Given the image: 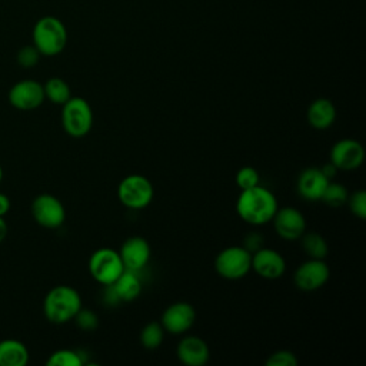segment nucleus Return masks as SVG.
Returning a JSON list of instances; mask_svg holds the SVG:
<instances>
[{
    "instance_id": "9d476101",
    "label": "nucleus",
    "mask_w": 366,
    "mask_h": 366,
    "mask_svg": "<svg viewBox=\"0 0 366 366\" xmlns=\"http://www.w3.org/2000/svg\"><path fill=\"white\" fill-rule=\"evenodd\" d=\"M43 84L33 79H24L11 86L9 102L19 110H34L44 102Z\"/></svg>"
},
{
    "instance_id": "0eeeda50",
    "label": "nucleus",
    "mask_w": 366,
    "mask_h": 366,
    "mask_svg": "<svg viewBox=\"0 0 366 366\" xmlns=\"http://www.w3.org/2000/svg\"><path fill=\"white\" fill-rule=\"evenodd\" d=\"M124 270L122 257L112 247H100L89 259V272L100 285L113 283Z\"/></svg>"
},
{
    "instance_id": "2f4dec72",
    "label": "nucleus",
    "mask_w": 366,
    "mask_h": 366,
    "mask_svg": "<svg viewBox=\"0 0 366 366\" xmlns=\"http://www.w3.org/2000/svg\"><path fill=\"white\" fill-rule=\"evenodd\" d=\"M10 210V200L6 194L0 193V216H4Z\"/></svg>"
},
{
    "instance_id": "cd10ccee",
    "label": "nucleus",
    "mask_w": 366,
    "mask_h": 366,
    "mask_svg": "<svg viewBox=\"0 0 366 366\" xmlns=\"http://www.w3.org/2000/svg\"><path fill=\"white\" fill-rule=\"evenodd\" d=\"M40 51L34 47V44H30V46H23L17 54H16V60L19 63V66L24 67V69H30V67H34L39 60H40Z\"/></svg>"
},
{
    "instance_id": "20e7f679",
    "label": "nucleus",
    "mask_w": 366,
    "mask_h": 366,
    "mask_svg": "<svg viewBox=\"0 0 366 366\" xmlns=\"http://www.w3.org/2000/svg\"><path fill=\"white\" fill-rule=\"evenodd\" d=\"M61 124L71 137L86 136L93 126V110L83 97H70L61 109Z\"/></svg>"
},
{
    "instance_id": "f03ea898",
    "label": "nucleus",
    "mask_w": 366,
    "mask_h": 366,
    "mask_svg": "<svg viewBox=\"0 0 366 366\" xmlns=\"http://www.w3.org/2000/svg\"><path fill=\"white\" fill-rule=\"evenodd\" d=\"M81 309L80 293L67 285H59L49 290L43 300V312L49 322L63 325L74 319Z\"/></svg>"
},
{
    "instance_id": "72a5a7b5",
    "label": "nucleus",
    "mask_w": 366,
    "mask_h": 366,
    "mask_svg": "<svg viewBox=\"0 0 366 366\" xmlns=\"http://www.w3.org/2000/svg\"><path fill=\"white\" fill-rule=\"evenodd\" d=\"M7 232H9V226H7L6 220L3 219V216H0V243L6 239Z\"/></svg>"
},
{
    "instance_id": "f257e3e1",
    "label": "nucleus",
    "mask_w": 366,
    "mask_h": 366,
    "mask_svg": "<svg viewBox=\"0 0 366 366\" xmlns=\"http://www.w3.org/2000/svg\"><path fill=\"white\" fill-rule=\"evenodd\" d=\"M277 209L276 196L260 184L242 190L236 202L239 217L252 226H262L272 222Z\"/></svg>"
},
{
    "instance_id": "1a4fd4ad",
    "label": "nucleus",
    "mask_w": 366,
    "mask_h": 366,
    "mask_svg": "<svg viewBox=\"0 0 366 366\" xmlns=\"http://www.w3.org/2000/svg\"><path fill=\"white\" fill-rule=\"evenodd\" d=\"M330 276V269L325 259H307L293 273L295 286L303 292L320 289Z\"/></svg>"
},
{
    "instance_id": "393cba45",
    "label": "nucleus",
    "mask_w": 366,
    "mask_h": 366,
    "mask_svg": "<svg viewBox=\"0 0 366 366\" xmlns=\"http://www.w3.org/2000/svg\"><path fill=\"white\" fill-rule=\"evenodd\" d=\"M47 366H81L83 359L79 352L71 349H59L47 359Z\"/></svg>"
},
{
    "instance_id": "2eb2a0df",
    "label": "nucleus",
    "mask_w": 366,
    "mask_h": 366,
    "mask_svg": "<svg viewBox=\"0 0 366 366\" xmlns=\"http://www.w3.org/2000/svg\"><path fill=\"white\" fill-rule=\"evenodd\" d=\"M119 254L122 257L124 269L142 272L150 260L152 249L144 237L133 236L124 240L119 250Z\"/></svg>"
},
{
    "instance_id": "473e14b6",
    "label": "nucleus",
    "mask_w": 366,
    "mask_h": 366,
    "mask_svg": "<svg viewBox=\"0 0 366 366\" xmlns=\"http://www.w3.org/2000/svg\"><path fill=\"white\" fill-rule=\"evenodd\" d=\"M320 170L323 172V174H325V176H326L329 180H330V179H332V177L336 174V172H337V169H336V167H335V166H333L330 162H329L327 164L322 166V167H320Z\"/></svg>"
},
{
    "instance_id": "4be33fe9",
    "label": "nucleus",
    "mask_w": 366,
    "mask_h": 366,
    "mask_svg": "<svg viewBox=\"0 0 366 366\" xmlns=\"http://www.w3.org/2000/svg\"><path fill=\"white\" fill-rule=\"evenodd\" d=\"M43 90H44V97L54 104L63 106L71 97L70 86L67 84L66 80L60 77H50L43 84Z\"/></svg>"
},
{
    "instance_id": "5701e85b",
    "label": "nucleus",
    "mask_w": 366,
    "mask_h": 366,
    "mask_svg": "<svg viewBox=\"0 0 366 366\" xmlns=\"http://www.w3.org/2000/svg\"><path fill=\"white\" fill-rule=\"evenodd\" d=\"M164 333L166 332L160 325V322H156V320L149 322L147 325H144V327L140 332V343L144 349H149V350L157 349L164 339Z\"/></svg>"
},
{
    "instance_id": "f8f14e48",
    "label": "nucleus",
    "mask_w": 366,
    "mask_h": 366,
    "mask_svg": "<svg viewBox=\"0 0 366 366\" xmlns=\"http://www.w3.org/2000/svg\"><path fill=\"white\" fill-rule=\"evenodd\" d=\"M196 322V310L187 302H176L169 305L160 319L164 332L172 335H183Z\"/></svg>"
},
{
    "instance_id": "6ab92c4d",
    "label": "nucleus",
    "mask_w": 366,
    "mask_h": 366,
    "mask_svg": "<svg viewBox=\"0 0 366 366\" xmlns=\"http://www.w3.org/2000/svg\"><path fill=\"white\" fill-rule=\"evenodd\" d=\"M139 273L140 272L124 269L123 273L110 283L120 302H132L142 293V279Z\"/></svg>"
},
{
    "instance_id": "c756f323",
    "label": "nucleus",
    "mask_w": 366,
    "mask_h": 366,
    "mask_svg": "<svg viewBox=\"0 0 366 366\" xmlns=\"http://www.w3.org/2000/svg\"><path fill=\"white\" fill-rule=\"evenodd\" d=\"M297 362L293 352L283 349L272 353L266 360V366H296Z\"/></svg>"
},
{
    "instance_id": "4468645a",
    "label": "nucleus",
    "mask_w": 366,
    "mask_h": 366,
    "mask_svg": "<svg viewBox=\"0 0 366 366\" xmlns=\"http://www.w3.org/2000/svg\"><path fill=\"white\" fill-rule=\"evenodd\" d=\"M252 269L260 277L274 280L285 274L286 260L277 250L263 246L252 253Z\"/></svg>"
},
{
    "instance_id": "39448f33",
    "label": "nucleus",
    "mask_w": 366,
    "mask_h": 366,
    "mask_svg": "<svg viewBox=\"0 0 366 366\" xmlns=\"http://www.w3.org/2000/svg\"><path fill=\"white\" fill-rule=\"evenodd\" d=\"M154 196L152 182L143 174H129L120 180L117 186V197L120 203L132 210L147 207Z\"/></svg>"
},
{
    "instance_id": "7ed1b4c3",
    "label": "nucleus",
    "mask_w": 366,
    "mask_h": 366,
    "mask_svg": "<svg viewBox=\"0 0 366 366\" xmlns=\"http://www.w3.org/2000/svg\"><path fill=\"white\" fill-rule=\"evenodd\" d=\"M33 44L41 56H57L67 44V29L64 23L54 16L40 17L33 27Z\"/></svg>"
},
{
    "instance_id": "a211bd4d",
    "label": "nucleus",
    "mask_w": 366,
    "mask_h": 366,
    "mask_svg": "<svg viewBox=\"0 0 366 366\" xmlns=\"http://www.w3.org/2000/svg\"><path fill=\"white\" fill-rule=\"evenodd\" d=\"M336 120V107L332 100L319 97L307 107V122L316 130L329 129Z\"/></svg>"
},
{
    "instance_id": "f3484780",
    "label": "nucleus",
    "mask_w": 366,
    "mask_h": 366,
    "mask_svg": "<svg viewBox=\"0 0 366 366\" xmlns=\"http://www.w3.org/2000/svg\"><path fill=\"white\" fill-rule=\"evenodd\" d=\"M327 183L329 179L323 174L320 167H306L297 177V192L305 200L316 202L322 199Z\"/></svg>"
},
{
    "instance_id": "dca6fc26",
    "label": "nucleus",
    "mask_w": 366,
    "mask_h": 366,
    "mask_svg": "<svg viewBox=\"0 0 366 366\" xmlns=\"http://www.w3.org/2000/svg\"><path fill=\"white\" fill-rule=\"evenodd\" d=\"M177 359L186 366H203L209 362L210 349L199 336H184L176 347Z\"/></svg>"
},
{
    "instance_id": "aec40b11",
    "label": "nucleus",
    "mask_w": 366,
    "mask_h": 366,
    "mask_svg": "<svg viewBox=\"0 0 366 366\" xmlns=\"http://www.w3.org/2000/svg\"><path fill=\"white\" fill-rule=\"evenodd\" d=\"M29 362L26 345L16 339L0 342V366H24Z\"/></svg>"
},
{
    "instance_id": "423d86ee",
    "label": "nucleus",
    "mask_w": 366,
    "mask_h": 366,
    "mask_svg": "<svg viewBox=\"0 0 366 366\" xmlns=\"http://www.w3.org/2000/svg\"><path fill=\"white\" fill-rule=\"evenodd\" d=\"M214 269L223 279H242L252 269V253L243 246H229L216 256Z\"/></svg>"
},
{
    "instance_id": "b1692460",
    "label": "nucleus",
    "mask_w": 366,
    "mask_h": 366,
    "mask_svg": "<svg viewBox=\"0 0 366 366\" xmlns=\"http://www.w3.org/2000/svg\"><path fill=\"white\" fill-rule=\"evenodd\" d=\"M347 197H349V192L343 184L329 180L320 200L330 207H340L346 204Z\"/></svg>"
},
{
    "instance_id": "6e6552de",
    "label": "nucleus",
    "mask_w": 366,
    "mask_h": 366,
    "mask_svg": "<svg viewBox=\"0 0 366 366\" xmlns=\"http://www.w3.org/2000/svg\"><path fill=\"white\" fill-rule=\"evenodd\" d=\"M33 219L46 229H57L66 220L63 203L50 193L39 194L31 203Z\"/></svg>"
},
{
    "instance_id": "7c9ffc66",
    "label": "nucleus",
    "mask_w": 366,
    "mask_h": 366,
    "mask_svg": "<svg viewBox=\"0 0 366 366\" xmlns=\"http://www.w3.org/2000/svg\"><path fill=\"white\" fill-rule=\"evenodd\" d=\"M247 252L254 253L256 250H259L260 247H263V236L257 232H252L246 236L244 239V246H243Z\"/></svg>"
},
{
    "instance_id": "412c9836",
    "label": "nucleus",
    "mask_w": 366,
    "mask_h": 366,
    "mask_svg": "<svg viewBox=\"0 0 366 366\" xmlns=\"http://www.w3.org/2000/svg\"><path fill=\"white\" fill-rule=\"evenodd\" d=\"M302 249L306 253L309 259H325L329 252V246L326 239L316 233V232H309L302 234Z\"/></svg>"
},
{
    "instance_id": "f704fd0d",
    "label": "nucleus",
    "mask_w": 366,
    "mask_h": 366,
    "mask_svg": "<svg viewBox=\"0 0 366 366\" xmlns=\"http://www.w3.org/2000/svg\"><path fill=\"white\" fill-rule=\"evenodd\" d=\"M1 179H3V170H1V166H0V182H1Z\"/></svg>"
},
{
    "instance_id": "bb28decb",
    "label": "nucleus",
    "mask_w": 366,
    "mask_h": 366,
    "mask_svg": "<svg viewBox=\"0 0 366 366\" xmlns=\"http://www.w3.org/2000/svg\"><path fill=\"white\" fill-rule=\"evenodd\" d=\"M347 206L353 216H356L360 220L366 219V192L365 190H356L347 197Z\"/></svg>"
},
{
    "instance_id": "c85d7f7f",
    "label": "nucleus",
    "mask_w": 366,
    "mask_h": 366,
    "mask_svg": "<svg viewBox=\"0 0 366 366\" xmlns=\"http://www.w3.org/2000/svg\"><path fill=\"white\" fill-rule=\"evenodd\" d=\"M73 320H76V325L80 329L87 330V332H92V330H94L99 326L97 315L94 312H92L89 309H83V307L77 312V315L74 316Z\"/></svg>"
},
{
    "instance_id": "a878e982",
    "label": "nucleus",
    "mask_w": 366,
    "mask_h": 366,
    "mask_svg": "<svg viewBox=\"0 0 366 366\" xmlns=\"http://www.w3.org/2000/svg\"><path fill=\"white\" fill-rule=\"evenodd\" d=\"M259 173L254 167L252 166H244V167H240L236 173V184L240 190H246V189H250V187H254L259 184Z\"/></svg>"
},
{
    "instance_id": "9b49d317",
    "label": "nucleus",
    "mask_w": 366,
    "mask_h": 366,
    "mask_svg": "<svg viewBox=\"0 0 366 366\" xmlns=\"http://www.w3.org/2000/svg\"><path fill=\"white\" fill-rule=\"evenodd\" d=\"M330 163L337 170H356L365 159L363 146L355 139H342L336 142L329 153Z\"/></svg>"
},
{
    "instance_id": "ddd939ff",
    "label": "nucleus",
    "mask_w": 366,
    "mask_h": 366,
    "mask_svg": "<svg viewBox=\"0 0 366 366\" xmlns=\"http://www.w3.org/2000/svg\"><path fill=\"white\" fill-rule=\"evenodd\" d=\"M272 222L279 237L287 242L300 239L306 232V219L303 213L292 206L277 209Z\"/></svg>"
}]
</instances>
